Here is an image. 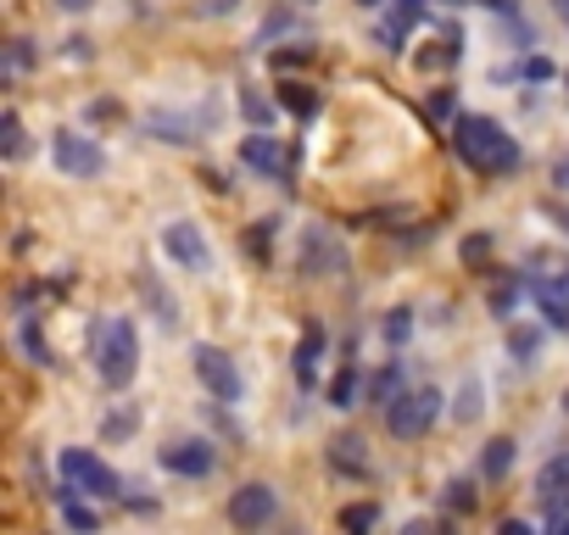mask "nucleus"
I'll list each match as a JSON object with an SVG mask.
<instances>
[{"label": "nucleus", "mask_w": 569, "mask_h": 535, "mask_svg": "<svg viewBox=\"0 0 569 535\" xmlns=\"http://www.w3.org/2000/svg\"><path fill=\"white\" fill-rule=\"evenodd\" d=\"M452 151H458L480 179H508V173H519V162H525L519 140H513L497 118H480V112H458V123H452Z\"/></svg>", "instance_id": "nucleus-1"}, {"label": "nucleus", "mask_w": 569, "mask_h": 535, "mask_svg": "<svg viewBox=\"0 0 569 535\" xmlns=\"http://www.w3.org/2000/svg\"><path fill=\"white\" fill-rule=\"evenodd\" d=\"M90 363H96L107 391L134 385V374H140V330H134L129 313H112V319L90 324Z\"/></svg>", "instance_id": "nucleus-2"}, {"label": "nucleus", "mask_w": 569, "mask_h": 535, "mask_svg": "<svg viewBox=\"0 0 569 535\" xmlns=\"http://www.w3.org/2000/svg\"><path fill=\"white\" fill-rule=\"evenodd\" d=\"M190 363H196V380L207 385V396L218 402V407H234L240 396H246V380H240V363L223 352V346H212V341H201L196 352H190Z\"/></svg>", "instance_id": "nucleus-3"}, {"label": "nucleus", "mask_w": 569, "mask_h": 535, "mask_svg": "<svg viewBox=\"0 0 569 535\" xmlns=\"http://www.w3.org/2000/svg\"><path fill=\"white\" fill-rule=\"evenodd\" d=\"M441 391L436 385H419V391H402L391 407H386V430L397 435V441H419V435H430V424L441 418Z\"/></svg>", "instance_id": "nucleus-4"}, {"label": "nucleus", "mask_w": 569, "mask_h": 535, "mask_svg": "<svg viewBox=\"0 0 569 535\" xmlns=\"http://www.w3.org/2000/svg\"><path fill=\"white\" fill-rule=\"evenodd\" d=\"M51 162H57L62 179H101V173H107L101 140H90V134H79V129H57V134H51Z\"/></svg>", "instance_id": "nucleus-5"}, {"label": "nucleus", "mask_w": 569, "mask_h": 535, "mask_svg": "<svg viewBox=\"0 0 569 535\" xmlns=\"http://www.w3.org/2000/svg\"><path fill=\"white\" fill-rule=\"evenodd\" d=\"M57 463H62V474H68V480H79V485H84V496H101V502H112V496H129L123 474H118L107 457L84 452V446H68Z\"/></svg>", "instance_id": "nucleus-6"}, {"label": "nucleus", "mask_w": 569, "mask_h": 535, "mask_svg": "<svg viewBox=\"0 0 569 535\" xmlns=\"http://www.w3.org/2000/svg\"><path fill=\"white\" fill-rule=\"evenodd\" d=\"M223 518H229L234 529H268V524L279 518V491H273L268 480H246L240 491H229Z\"/></svg>", "instance_id": "nucleus-7"}, {"label": "nucleus", "mask_w": 569, "mask_h": 535, "mask_svg": "<svg viewBox=\"0 0 569 535\" xmlns=\"http://www.w3.org/2000/svg\"><path fill=\"white\" fill-rule=\"evenodd\" d=\"M162 251H168L173 268H184V274H207V268H212V245H207L196 218H173L162 229Z\"/></svg>", "instance_id": "nucleus-8"}, {"label": "nucleus", "mask_w": 569, "mask_h": 535, "mask_svg": "<svg viewBox=\"0 0 569 535\" xmlns=\"http://www.w3.org/2000/svg\"><path fill=\"white\" fill-rule=\"evenodd\" d=\"M302 274H319V280L347 274V245H341L325 223H308V229H302Z\"/></svg>", "instance_id": "nucleus-9"}, {"label": "nucleus", "mask_w": 569, "mask_h": 535, "mask_svg": "<svg viewBox=\"0 0 569 535\" xmlns=\"http://www.w3.org/2000/svg\"><path fill=\"white\" fill-rule=\"evenodd\" d=\"M157 463H162L168 474H179V480H207V474L218 468V446L201 441V435H190V441H168Z\"/></svg>", "instance_id": "nucleus-10"}, {"label": "nucleus", "mask_w": 569, "mask_h": 535, "mask_svg": "<svg viewBox=\"0 0 569 535\" xmlns=\"http://www.w3.org/2000/svg\"><path fill=\"white\" fill-rule=\"evenodd\" d=\"M240 162H246L251 173H262V179L291 184V162H284V151H279L273 129H257V134H246V140H240Z\"/></svg>", "instance_id": "nucleus-11"}, {"label": "nucleus", "mask_w": 569, "mask_h": 535, "mask_svg": "<svg viewBox=\"0 0 569 535\" xmlns=\"http://www.w3.org/2000/svg\"><path fill=\"white\" fill-rule=\"evenodd\" d=\"M330 352V330L325 324H308L302 330V341H297V357H291V374H297V391L302 396H313V385H319V357Z\"/></svg>", "instance_id": "nucleus-12"}, {"label": "nucleus", "mask_w": 569, "mask_h": 535, "mask_svg": "<svg viewBox=\"0 0 569 535\" xmlns=\"http://www.w3.org/2000/svg\"><path fill=\"white\" fill-rule=\"evenodd\" d=\"M325 463H330L341 480H369V474H375V463H369V441H363V435H336V441L325 446Z\"/></svg>", "instance_id": "nucleus-13"}, {"label": "nucleus", "mask_w": 569, "mask_h": 535, "mask_svg": "<svg viewBox=\"0 0 569 535\" xmlns=\"http://www.w3.org/2000/svg\"><path fill=\"white\" fill-rule=\"evenodd\" d=\"M140 129H146L151 140H162V145H196V123H190L184 112H168V107L146 112V118H140Z\"/></svg>", "instance_id": "nucleus-14"}, {"label": "nucleus", "mask_w": 569, "mask_h": 535, "mask_svg": "<svg viewBox=\"0 0 569 535\" xmlns=\"http://www.w3.org/2000/svg\"><path fill=\"white\" fill-rule=\"evenodd\" d=\"M402 391H408V385H402V357H391L386 369H375V374H369V385H363V402L386 413V407H391Z\"/></svg>", "instance_id": "nucleus-15"}, {"label": "nucleus", "mask_w": 569, "mask_h": 535, "mask_svg": "<svg viewBox=\"0 0 569 535\" xmlns=\"http://www.w3.org/2000/svg\"><path fill=\"white\" fill-rule=\"evenodd\" d=\"M513 457H519V441L513 435H491L486 441V452H480V480H508L513 474Z\"/></svg>", "instance_id": "nucleus-16"}, {"label": "nucleus", "mask_w": 569, "mask_h": 535, "mask_svg": "<svg viewBox=\"0 0 569 535\" xmlns=\"http://www.w3.org/2000/svg\"><path fill=\"white\" fill-rule=\"evenodd\" d=\"M18 346H23V357H29L34 369H57V352H51V341H46V330H40L34 313L18 319Z\"/></svg>", "instance_id": "nucleus-17"}, {"label": "nucleus", "mask_w": 569, "mask_h": 535, "mask_svg": "<svg viewBox=\"0 0 569 535\" xmlns=\"http://www.w3.org/2000/svg\"><path fill=\"white\" fill-rule=\"evenodd\" d=\"M541 346H547V324H508V357L519 369H530L541 357Z\"/></svg>", "instance_id": "nucleus-18"}, {"label": "nucleus", "mask_w": 569, "mask_h": 535, "mask_svg": "<svg viewBox=\"0 0 569 535\" xmlns=\"http://www.w3.org/2000/svg\"><path fill=\"white\" fill-rule=\"evenodd\" d=\"M519 296H525V280H519V274H497V285L486 291V307H491V319H497V324H513V307H519Z\"/></svg>", "instance_id": "nucleus-19"}, {"label": "nucleus", "mask_w": 569, "mask_h": 535, "mask_svg": "<svg viewBox=\"0 0 569 535\" xmlns=\"http://www.w3.org/2000/svg\"><path fill=\"white\" fill-rule=\"evenodd\" d=\"M363 385H369V380H363V369H358V363H347V369L330 380V391H325V396H330V407H336V413H352V407H358V396H363Z\"/></svg>", "instance_id": "nucleus-20"}, {"label": "nucleus", "mask_w": 569, "mask_h": 535, "mask_svg": "<svg viewBox=\"0 0 569 535\" xmlns=\"http://www.w3.org/2000/svg\"><path fill=\"white\" fill-rule=\"evenodd\" d=\"M441 507H447L452 518H469V513L480 507V485H475L469 474H458V480H447V485H441Z\"/></svg>", "instance_id": "nucleus-21"}, {"label": "nucleus", "mask_w": 569, "mask_h": 535, "mask_svg": "<svg viewBox=\"0 0 569 535\" xmlns=\"http://www.w3.org/2000/svg\"><path fill=\"white\" fill-rule=\"evenodd\" d=\"M279 107L291 112V118H302V123H313L325 101H319V90H313V84H279Z\"/></svg>", "instance_id": "nucleus-22"}, {"label": "nucleus", "mask_w": 569, "mask_h": 535, "mask_svg": "<svg viewBox=\"0 0 569 535\" xmlns=\"http://www.w3.org/2000/svg\"><path fill=\"white\" fill-rule=\"evenodd\" d=\"M134 285H140V296L151 302V313H157L162 324H173V319H179V307H173V296L162 291V280L151 274V268H140V274H134Z\"/></svg>", "instance_id": "nucleus-23"}, {"label": "nucleus", "mask_w": 569, "mask_h": 535, "mask_svg": "<svg viewBox=\"0 0 569 535\" xmlns=\"http://www.w3.org/2000/svg\"><path fill=\"white\" fill-rule=\"evenodd\" d=\"M240 112H246V123H251V129H273V123H279V101H268V95H262V90H251V84L240 90Z\"/></svg>", "instance_id": "nucleus-24"}, {"label": "nucleus", "mask_w": 569, "mask_h": 535, "mask_svg": "<svg viewBox=\"0 0 569 535\" xmlns=\"http://www.w3.org/2000/svg\"><path fill=\"white\" fill-rule=\"evenodd\" d=\"M273 234H279V218H257V223L246 229V256H251L257 268H268V256H273Z\"/></svg>", "instance_id": "nucleus-25"}, {"label": "nucleus", "mask_w": 569, "mask_h": 535, "mask_svg": "<svg viewBox=\"0 0 569 535\" xmlns=\"http://www.w3.org/2000/svg\"><path fill=\"white\" fill-rule=\"evenodd\" d=\"M480 402H486L480 374H463V385H458V396H452V418H458V424H475V418H480Z\"/></svg>", "instance_id": "nucleus-26"}, {"label": "nucleus", "mask_w": 569, "mask_h": 535, "mask_svg": "<svg viewBox=\"0 0 569 535\" xmlns=\"http://www.w3.org/2000/svg\"><path fill=\"white\" fill-rule=\"evenodd\" d=\"M491 251H497V240H491L486 229L458 240V262H463V268H475V274H491V268H486V262H491Z\"/></svg>", "instance_id": "nucleus-27"}, {"label": "nucleus", "mask_w": 569, "mask_h": 535, "mask_svg": "<svg viewBox=\"0 0 569 535\" xmlns=\"http://www.w3.org/2000/svg\"><path fill=\"white\" fill-rule=\"evenodd\" d=\"M380 335H386V346H391V352H402V346L413 341V307H391V313H386V324H380Z\"/></svg>", "instance_id": "nucleus-28"}, {"label": "nucleus", "mask_w": 569, "mask_h": 535, "mask_svg": "<svg viewBox=\"0 0 569 535\" xmlns=\"http://www.w3.org/2000/svg\"><path fill=\"white\" fill-rule=\"evenodd\" d=\"M134 430H140V407H134V402H123V407H118V413H107V424H101V435H107V441H129Z\"/></svg>", "instance_id": "nucleus-29"}, {"label": "nucleus", "mask_w": 569, "mask_h": 535, "mask_svg": "<svg viewBox=\"0 0 569 535\" xmlns=\"http://www.w3.org/2000/svg\"><path fill=\"white\" fill-rule=\"evenodd\" d=\"M313 51H319V46H308V40H297V46H284V51H268V68H273V73H291V68H302V62H313Z\"/></svg>", "instance_id": "nucleus-30"}, {"label": "nucleus", "mask_w": 569, "mask_h": 535, "mask_svg": "<svg viewBox=\"0 0 569 535\" xmlns=\"http://www.w3.org/2000/svg\"><path fill=\"white\" fill-rule=\"evenodd\" d=\"M336 524H341V529H375V524H380V507H375V502H347Z\"/></svg>", "instance_id": "nucleus-31"}, {"label": "nucleus", "mask_w": 569, "mask_h": 535, "mask_svg": "<svg viewBox=\"0 0 569 535\" xmlns=\"http://www.w3.org/2000/svg\"><path fill=\"white\" fill-rule=\"evenodd\" d=\"M0 151H7L12 162L23 157V118H18V112H7V118H0Z\"/></svg>", "instance_id": "nucleus-32"}, {"label": "nucleus", "mask_w": 569, "mask_h": 535, "mask_svg": "<svg viewBox=\"0 0 569 535\" xmlns=\"http://www.w3.org/2000/svg\"><path fill=\"white\" fill-rule=\"evenodd\" d=\"M519 79H530V84H547V79H558V68H552V57H541V51H525V62H519Z\"/></svg>", "instance_id": "nucleus-33"}, {"label": "nucleus", "mask_w": 569, "mask_h": 535, "mask_svg": "<svg viewBox=\"0 0 569 535\" xmlns=\"http://www.w3.org/2000/svg\"><path fill=\"white\" fill-rule=\"evenodd\" d=\"M62 524H68V529H90V535H96V529H101V513H96L90 502H68V507H62Z\"/></svg>", "instance_id": "nucleus-34"}, {"label": "nucleus", "mask_w": 569, "mask_h": 535, "mask_svg": "<svg viewBox=\"0 0 569 535\" xmlns=\"http://www.w3.org/2000/svg\"><path fill=\"white\" fill-rule=\"evenodd\" d=\"M23 68H34V40H12L7 51V73H23Z\"/></svg>", "instance_id": "nucleus-35"}, {"label": "nucleus", "mask_w": 569, "mask_h": 535, "mask_svg": "<svg viewBox=\"0 0 569 535\" xmlns=\"http://www.w3.org/2000/svg\"><path fill=\"white\" fill-rule=\"evenodd\" d=\"M391 7H397V12H391L397 23H408V29H419V23H425V0H391Z\"/></svg>", "instance_id": "nucleus-36"}, {"label": "nucleus", "mask_w": 569, "mask_h": 535, "mask_svg": "<svg viewBox=\"0 0 569 535\" xmlns=\"http://www.w3.org/2000/svg\"><path fill=\"white\" fill-rule=\"evenodd\" d=\"M430 112H436V118H458V90H452V84H441V90L430 95Z\"/></svg>", "instance_id": "nucleus-37"}, {"label": "nucleus", "mask_w": 569, "mask_h": 535, "mask_svg": "<svg viewBox=\"0 0 569 535\" xmlns=\"http://www.w3.org/2000/svg\"><path fill=\"white\" fill-rule=\"evenodd\" d=\"M291 23H297V18H291V12H273V18H268V23H262V34H257V46H268V40H273V34H284V29H291Z\"/></svg>", "instance_id": "nucleus-38"}, {"label": "nucleus", "mask_w": 569, "mask_h": 535, "mask_svg": "<svg viewBox=\"0 0 569 535\" xmlns=\"http://www.w3.org/2000/svg\"><path fill=\"white\" fill-rule=\"evenodd\" d=\"M475 7H486L497 18H519V0H475Z\"/></svg>", "instance_id": "nucleus-39"}, {"label": "nucleus", "mask_w": 569, "mask_h": 535, "mask_svg": "<svg viewBox=\"0 0 569 535\" xmlns=\"http://www.w3.org/2000/svg\"><path fill=\"white\" fill-rule=\"evenodd\" d=\"M240 0H201V18H229Z\"/></svg>", "instance_id": "nucleus-40"}, {"label": "nucleus", "mask_w": 569, "mask_h": 535, "mask_svg": "<svg viewBox=\"0 0 569 535\" xmlns=\"http://www.w3.org/2000/svg\"><path fill=\"white\" fill-rule=\"evenodd\" d=\"M552 190H558V195H569V157H558V162H552Z\"/></svg>", "instance_id": "nucleus-41"}, {"label": "nucleus", "mask_w": 569, "mask_h": 535, "mask_svg": "<svg viewBox=\"0 0 569 535\" xmlns=\"http://www.w3.org/2000/svg\"><path fill=\"white\" fill-rule=\"evenodd\" d=\"M68 57H73V62H84V57H96V46H90L84 34H73V40H68Z\"/></svg>", "instance_id": "nucleus-42"}, {"label": "nucleus", "mask_w": 569, "mask_h": 535, "mask_svg": "<svg viewBox=\"0 0 569 535\" xmlns=\"http://www.w3.org/2000/svg\"><path fill=\"white\" fill-rule=\"evenodd\" d=\"M201 179H207V190H218V195H229V173H218V168H201Z\"/></svg>", "instance_id": "nucleus-43"}, {"label": "nucleus", "mask_w": 569, "mask_h": 535, "mask_svg": "<svg viewBox=\"0 0 569 535\" xmlns=\"http://www.w3.org/2000/svg\"><path fill=\"white\" fill-rule=\"evenodd\" d=\"M547 218H552V223L569 234V201H547Z\"/></svg>", "instance_id": "nucleus-44"}, {"label": "nucleus", "mask_w": 569, "mask_h": 535, "mask_svg": "<svg viewBox=\"0 0 569 535\" xmlns=\"http://www.w3.org/2000/svg\"><path fill=\"white\" fill-rule=\"evenodd\" d=\"M57 7H62V12H90L96 0H57Z\"/></svg>", "instance_id": "nucleus-45"}, {"label": "nucleus", "mask_w": 569, "mask_h": 535, "mask_svg": "<svg viewBox=\"0 0 569 535\" xmlns=\"http://www.w3.org/2000/svg\"><path fill=\"white\" fill-rule=\"evenodd\" d=\"M552 12H558V23L569 29V0H552Z\"/></svg>", "instance_id": "nucleus-46"}, {"label": "nucleus", "mask_w": 569, "mask_h": 535, "mask_svg": "<svg viewBox=\"0 0 569 535\" xmlns=\"http://www.w3.org/2000/svg\"><path fill=\"white\" fill-rule=\"evenodd\" d=\"M358 7H369V12H375V7H386V0H358Z\"/></svg>", "instance_id": "nucleus-47"}, {"label": "nucleus", "mask_w": 569, "mask_h": 535, "mask_svg": "<svg viewBox=\"0 0 569 535\" xmlns=\"http://www.w3.org/2000/svg\"><path fill=\"white\" fill-rule=\"evenodd\" d=\"M558 407H563V413H569V391H563V396H558Z\"/></svg>", "instance_id": "nucleus-48"}, {"label": "nucleus", "mask_w": 569, "mask_h": 535, "mask_svg": "<svg viewBox=\"0 0 569 535\" xmlns=\"http://www.w3.org/2000/svg\"><path fill=\"white\" fill-rule=\"evenodd\" d=\"M441 7H469V0H441Z\"/></svg>", "instance_id": "nucleus-49"}, {"label": "nucleus", "mask_w": 569, "mask_h": 535, "mask_svg": "<svg viewBox=\"0 0 569 535\" xmlns=\"http://www.w3.org/2000/svg\"><path fill=\"white\" fill-rule=\"evenodd\" d=\"M297 7H319V0H297Z\"/></svg>", "instance_id": "nucleus-50"}, {"label": "nucleus", "mask_w": 569, "mask_h": 535, "mask_svg": "<svg viewBox=\"0 0 569 535\" xmlns=\"http://www.w3.org/2000/svg\"><path fill=\"white\" fill-rule=\"evenodd\" d=\"M563 84H569V73H563Z\"/></svg>", "instance_id": "nucleus-51"}]
</instances>
